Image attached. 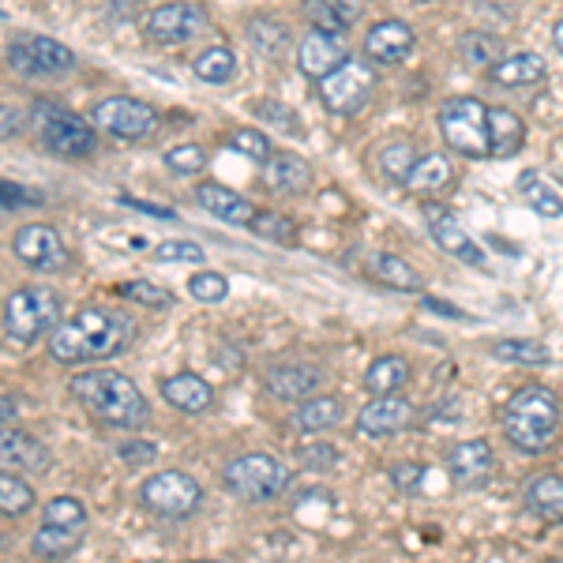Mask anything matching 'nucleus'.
Masks as SVG:
<instances>
[{
  "instance_id": "20",
  "label": "nucleus",
  "mask_w": 563,
  "mask_h": 563,
  "mask_svg": "<svg viewBox=\"0 0 563 563\" xmlns=\"http://www.w3.org/2000/svg\"><path fill=\"white\" fill-rule=\"evenodd\" d=\"M263 185L275 196H301L312 188V169L301 154H271L263 162Z\"/></svg>"
},
{
  "instance_id": "3",
  "label": "nucleus",
  "mask_w": 563,
  "mask_h": 563,
  "mask_svg": "<svg viewBox=\"0 0 563 563\" xmlns=\"http://www.w3.org/2000/svg\"><path fill=\"white\" fill-rule=\"evenodd\" d=\"M68 390L90 417H98L109 429H140L151 417L143 390L124 372H79L71 376Z\"/></svg>"
},
{
  "instance_id": "49",
  "label": "nucleus",
  "mask_w": 563,
  "mask_h": 563,
  "mask_svg": "<svg viewBox=\"0 0 563 563\" xmlns=\"http://www.w3.org/2000/svg\"><path fill=\"white\" fill-rule=\"evenodd\" d=\"M20 207H42V196L15 180H0V211H20Z\"/></svg>"
},
{
  "instance_id": "18",
  "label": "nucleus",
  "mask_w": 563,
  "mask_h": 563,
  "mask_svg": "<svg viewBox=\"0 0 563 563\" xmlns=\"http://www.w3.org/2000/svg\"><path fill=\"white\" fill-rule=\"evenodd\" d=\"M413 45H417L413 26H406L402 20H384L365 34V57L372 65L390 68V65H402L413 53Z\"/></svg>"
},
{
  "instance_id": "40",
  "label": "nucleus",
  "mask_w": 563,
  "mask_h": 563,
  "mask_svg": "<svg viewBox=\"0 0 563 563\" xmlns=\"http://www.w3.org/2000/svg\"><path fill=\"white\" fill-rule=\"evenodd\" d=\"M252 109H256V117H260L263 124H267V129H275V132H282V135H305L301 117H297L289 106L275 102V98H263V102H256Z\"/></svg>"
},
{
  "instance_id": "50",
  "label": "nucleus",
  "mask_w": 563,
  "mask_h": 563,
  "mask_svg": "<svg viewBox=\"0 0 563 563\" xmlns=\"http://www.w3.org/2000/svg\"><path fill=\"white\" fill-rule=\"evenodd\" d=\"M256 233H263V238H271V241H294L297 238V230H294V222L289 218H282V214H256Z\"/></svg>"
},
{
  "instance_id": "52",
  "label": "nucleus",
  "mask_w": 563,
  "mask_h": 563,
  "mask_svg": "<svg viewBox=\"0 0 563 563\" xmlns=\"http://www.w3.org/2000/svg\"><path fill=\"white\" fill-rule=\"evenodd\" d=\"M124 207H135L143 214H154V218H174V207H158V203H147V199H135V196H121Z\"/></svg>"
},
{
  "instance_id": "55",
  "label": "nucleus",
  "mask_w": 563,
  "mask_h": 563,
  "mask_svg": "<svg viewBox=\"0 0 563 563\" xmlns=\"http://www.w3.org/2000/svg\"><path fill=\"white\" fill-rule=\"evenodd\" d=\"M552 42H556V49L563 53V20L556 23V31H552Z\"/></svg>"
},
{
  "instance_id": "48",
  "label": "nucleus",
  "mask_w": 563,
  "mask_h": 563,
  "mask_svg": "<svg viewBox=\"0 0 563 563\" xmlns=\"http://www.w3.org/2000/svg\"><path fill=\"white\" fill-rule=\"evenodd\" d=\"M297 462H301L305 470H331V466H339V448L327 440L305 443V448H297Z\"/></svg>"
},
{
  "instance_id": "34",
  "label": "nucleus",
  "mask_w": 563,
  "mask_h": 563,
  "mask_svg": "<svg viewBox=\"0 0 563 563\" xmlns=\"http://www.w3.org/2000/svg\"><path fill=\"white\" fill-rule=\"evenodd\" d=\"M79 541H84V530H60V526L42 522V530L34 533L31 549H34V556H42V560H65L79 549Z\"/></svg>"
},
{
  "instance_id": "4",
  "label": "nucleus",
  "mask_w": 563,
  "mask_h": 563,
  "mask_svg": "<svg viewBox=\"0 0 563 563\" xmlns=\"http://www.w3.org/2000/svg\"><path fill=\"white\" fill-rule=\"evenodd\" d=\"M57 320H60V297L49 286L15 289L4 305V331L15 346H31L42 334H53Z\"/></svg>"
},
{
  "instance_id": "53",
  "label": "nucleus",
  "mask_w": 563,
  "mask_h": 563,
  "mask_svg": "<svg viewBox=\"0 0 563 563\" xmlns=\"http://www.w3.org/2000/svg\"><path fill=\"white\" fill-rule=\"evenodd\" d=\"M20 113L15 109H8V106H0V140H12L15 132H20Z\"/></svg>"
},
{
  "instance_id": "23",
  "label": "nucleus",
  "mask_w": 563,
  "mask_h": 563,
  "mask_svg": "<svg viewBox=\"0 0 563 563\" xmlns=\"http://www.w3.org/2000/svg\"><path fill=\"white\" fill-rule=\"evenodd\" d=\"M429 233H432V241L440 244L443 252H451L455 260L474 263V267H485V252H481V244L455 222V214L429 211Z\"/></svg>"
},
{
  "instance_id": "35",
  "label": "nucleus",
  "mask_w": 563,
  "mask_h": 563,
  "mask_svg": "<svg viewBox=\"0 0 563 563\" xmlns=\"http://www.w3.org/2000/svg\"><path fill=\"white\" fill-rule=\"evenodd\" d=\"M519 192L541 218H563V196L552 185H544L538 174H522L519 177Z\"/></svg>"
},
{
  "instance_id": "43",
  "label": "nucleus",
  "mask_w": 563,
  "mask_h": 563,
  "mask_svg": "<svg viewBox=\"0 0 563 563\" xmlns=\"http://www.w3.org/2000/svg\"><path fill=\"white\" fill-rule=\"evenodd\" d=\"M117 294L129 297V301L143 305V308H169L174 305V294L162 286H154V282H124V286H117Z\"/></svg>"
},
{
  "instance_id": "25",
  "label": "nucleus",
  "mask_w": 563,
  "mask_h": 563,
  "mask_svg": "<svg viewBox=\"0 0 563 563\" xmlns=\"http://www.w3.org/2000/svg\"><path fill=\"white\" fill-rule=\"evenodd\" d=\"M488 143H493V158H511L526 143V124L511 109H488Z\"/></svg>"
},
{
  "instance_id": "14",
  "label": "nucleus",
  "mask_w": 563,
  "mask_h": 563,
  "mask_svg": "<svg viewBox=\"0 0 563 563\" xmlns=\"http://www.w3.org/2000/svg\"><path fill=\"white\" fill-rule=\"evenodd\" d=\"M327 372L320 365H308V361H286L263 372V390L275 395L278 402H305V398L320 395Z\"/></svg>"
},
{
  "instance_id": "32",
  "label": "nucleus",
  "mask_w": 563,
  "mask_h": 563,
  "mask_svg": "<svg viewBox=\"0 0 563 563\" xmlns=\"http://www.w3.org/2000/svg\"><path fill=\"white\" fill-rule=\"evenodd\" d=\"M249 42L252 49L263 53V57H282V53L289 49V26L271 20V15H256V20H249Z\"/></svg>"
},
{
  "instance_id": "46",
  "label": "nucleus",
  "mask_w": 563,
  "mask_h": 563,
  "mask_svg": "<svg viewBox=\"0 0 563 563\" xmlns=\"http://www.w3.org/2000/svg\"><path fill=\"white\" fill-rule=\"evenodd\" d=\"M424 477H429V466H424V462H395V466H390V485H395L402 496L421 493Z\"/></svg>"
},
{
  "instance_id": "57",
  "label": "nucleus",
  "mask_w": 563,
  "mask_h": 563,
  "mask_svg": "<svg viewBox=\"0 0 563 563\" xmlns=\"http://www.w3.org/2000/svg\"><path fill=\"white\" fill-rule=\"evenodd\" d=\"M544 563H563V556H549V560H544Z\"/></svg>"
},
{
  "instance_id": "6",
  "label": "nucleus",
  "mask_w": 563,
  "mask_h": 563,
  "mask_svg": "<svg viewBox=\"0 0 563 563\" xmlns=\"http://www.w3.org/2000/svg\"><path fill=\"white\" fill-rule=\"evenodd\" d=\"M440 135L451 151L466 158H493L488 143V106L477 98H455L440 109Z\"/></svg>"
},
{
  "instance_id": "15",
  "label": "nucleus",
  "mask_w": 563,
  "mask_h": 563,
  "mask_svg": "<svg viewBox=\"0 0 563 563\" xmlns=\"http://www.w3.org/2000/svg\"><path fill=\"white\" fill-rule=\"evenodd\" d=\"M417 421V410L410 398L402 395H379L376 402H368L365 410L357 413V432L368 435V440H384V435H398L406 432Z\"/></svg>"
},
{
  "instance_id": "28",
  "label": "nucleus",
  "mask_w": 563,
  "mask_h": 563,
  "mask_svg": "<svg viewBox=\"0 0 563 563\" xmlns=\"http://www.w3.org/2000/svg\"><path fill=\"white\" fill-rule=\"evenodd\" d=\"M451 180H455V166H451L448 154H424V158H417L406 188L417 196H435V192H443Z\"/></svg>"
},
{
  "instance_id": "41",
  "label": "nucleus",
  "mask_w": 563,
  "mask_h": 563,
  "mask_svg": "<svg viewBox=\"0 0 563 563\" xmlns=\"http://www.w3.org/2000/svg\"><path fill=\"white\" fill-rule=\"evenodd\" d=\"M188 294L203 305H218L230 297V282H225V275H218V271H199V275L188 278Z\"/></svg>"
},
{
  "instance_id": "33",
  "label": "nucleus",
  "mask_w": 563,
  "mask_h": 563,
  "mask_svg": "<svg viewBox=\"0 0 563 563\" xmlns=\"http://www.w3.org/2000/svg\"><path fill=\"white\" fill-rule=\"evenodd\" d=\"M196 76L203 79V84H233V76H238V53L225 49V45H211V49H203L196 57Z\"/></svg>"
},
{
  "instance_id": "56",
  "label": "nucleus",
  "mask_w": 563,
  "mask_h": 563,
  "mask_svg": "<svg viewBox=\"0 0 563 563\" xmlns=\"http://www.w3.org/2000/svg\"><path fill=\"white\" fill-rule=\"evenodd\" d=\"M188 563H225V560H188Z\"/></svg>"
},
{
  "instance_id": "36",
  "label": "nucleus",
  "mask_w": 563,
  "mask_h": 563,
  "mask_svg": "<svg viewBox=\"0 0 563 563\" xmlns=\"http://www.w3.org/2000/svg\"><path fill=\"white\" fill-rule=\"evenodd\" d=\"M459 60L466 68H488L493 71V65L499 60V42L493 38V34H481V31H474V34H462L459 38Z\"/></svg>"
},
{
  "instance_id": "54",
  "label": "nucleus",
  "mask_w": 563,
  "mask_h": 563,
  "mask_svg": "<svg viewBox=\"0 0 563 563\" xmlns=\"http://www.w3.org/2000/svg\"><path fill=\"white\" fill-rule=\"evenodd\" d=\"M424 305L435 308V312H443V316H451V320H466V312H459L455 305H443V301H432V297H424Z\"/></svg>"
},
{
  "instance_id": "7",
  "label": "nucleus",
  "mask_w": 563,
  "mask_h": 563,
  "mask_svg": "<svg viewBox=\"0 0 563 563\" xmlns=\"http://www.w3.org/2000/svg\"><path fill=\"white\" fill-rule=\"evenodd\" d=\"M8 65L26 79H49V76H68L76 68V53L65 42L45 38V34H20L8 45Z\"/></svg>"
},
{
  "instance_id": "42",
  "label": "nucleus",
  "mask_w": 563,
  "mask_h": 563,
  "mask_svg": "<svg viewBox=\"0 0 563 563\" xmlns=\"http://www.w3.org/2000/svg\"><path fill=\"white\" fill-rule=\"evenodd\" d=\"M493 353L499 361H511V365H544V361H549V350H544L541 342H522V339L496 342Z\"/></svg>"
},
{
  "instance_id": "24",
  "label": "nucleus",
  "mask_w": 563,
  "mask_h": 563,
  "mask_svg": "<svg viewBox=\"0 0 563 563\" xmlns=\"http://www.w3.org/2000/svg\"><path fill=\"white\" fill-rule=\"evenodd\" d=\"M522 504H526V511H530L533 519H541L549 526H563V477L541 474V477L526 481Z\"/></svg>"
},
{
  "instance_id": "5",
  "label": "nucleus",
  "mask_w": 563,
  "mask_h": 563,
  "mask_svg": "<svg viewBox=\"0 0 563 563\" xmlns=\"http://www.w3.org/2000/svg\"><path fill=\"white\" fill-rule=\"evenodd\" d=\"M222 481L233 496L244 499V504H263V499H275L289 488L294 481V470L286 462H278L275 455H263V451H252V455L233 459L230 466L222 470Z\"/></svg>"
},
{
  "instance_id": "13",
  "label": "nucleus",
  "mask_w": 563,
  "mask_h": 563,
  "mask_svg": "<svg viewBox=\"0 0 563 563\" xmlns=\"http://www.w3.org/2000/svg\"><path fill=\"white\" fill-rule=\"evenodd\" d=\"M448 474L462 493H477L496 477V451L485 440H462L448 455Z\"/></svg>"
},
{
  "instance_id": "27",
  "label": "nucleus",
  "mask_w": 563,
  "mask_h": 563,
  "mask_svg": "<svg viewBox=\"0 0 563 563\" xmlns=\"http://www.w3.org/2000/svg\"><path fill=\"white\" fill-rule=\"evenodd\" d=\"M346 417V406H342V398H334V395H312V398H305L301 406H297V413H294V424L301 432H327V429H334V424Z\"/></svg>"
},
{
  "instance_id": "44",
  "label": "nucleus",
  "mask_w": 563,
  "mask_h": 563,
  "mask_svg": "<svg viewBox=\"0 0 563 563\" xmlns=\"http://www.w3.org/2000/svg\"><path fill=\"white\" fill-rule=\"evenodd\" d=\"M166 166L174 169V174H199V169L207 166V151L199 147V143H180V147H169L166 151Z\"/></svg>"
},
{
  "instance_id": "26",
  "label": "nucleus",
  "mask_w": 563,
  "mask_h": 563,
  "mask_svg": "<svg viewBox=\"0 0 563 563\" xmlns=\"http://www.w3.org/2000/svg\"><path fill=\"white\" fill-rule=\"evenodd\" d=\"M544 71H549V65H544L541 53H515V57H504L493 65V84H499V87H533L544 79Z\"/></svg>"
},
{
  "instance_id": "10",
  "label": "nucleus",
  "mask_w": 563,
  "mask_h": 563,
  "mask_svg": "<svg viewBox=\"0 0 563 563\" xmlns=\"http://www.w3.org/2000/svg\"><path fill=\"white\" fill-rule=\"evenodd\" d=\"M98 132L113 135L121 143H135V140H147V135L158 132V113L140 102V98H129V95H113V98H102L90 113Z\"/></svg>"
},
{
  "instance_id": "19",
  "label": "nucleus",
  "mask_w": 563,
  "mask_h": 563,
  "mask_svg": "<svg viewBox=\"0 0 563 563\" xmlns=\"http://www.w3.org/2000/svg\"><path fill=\"white\" fill-rule=\"evenodd\" d=\"M342 60H346L342 34L312 31V34H305L301 45H297V68H301L308 79H316V84H320L323 76H331Z\"/></svg>"
},
{
  "instance_id": "39",
  "label": "nucleus",
  "mask_w": 563,
  "mask_h": 563,
  "mask_svg": "<svg viewBox=\"0 0 563 563\" xmlns=\"http://www.w3.org/2000/svg\"><path fill=\"white\" fill-rule=\"evenodd\" d=\"M45 526H60V530H87V507L71 496H57L45 504L42 511Z\"/></svg>"
},
{
  "instance_id": "22",
  "label": "nucleus",
  "mask_w": 563,
  "mask_h": 563,
  "mask_svg": "<svg viewBox=\"0 0 563 563\" xmlns=\"http://www.w3.org/2000/svg\"><path fill=\"white\" fill-rule=\"evenodd\" d=\"M196 199L207 214L222 218V222H230V225H252L260 214L252 199H244L241 192H233V188H225V185H199Z\"/></svg>"
},
{
  "instance_id": "45",
  "label": "nucleus",
  "mask_w": 563,
  "mask_h": 563,
  "mask_svg": "<svg viewBox=\"0 0 563 563\" xmlns=\"http://www.w3.org/2000/svg\"><path fill=\"white\" fill-rule=\"evenodd\" d=\"M230 147L238 154H244V158H252V162H267L271 154H275L271 151V140L256 129H238L230 135Z\"/></svg>"
},
{
  "instance_id": "17",
  "label": "nucleus",
  "mask_w": 563,
  "mask_h": 563,
  "mask_svg": "<svg viewBox=\"0 0 563 563\" xmlns=\"http://www.w3.org/2000/svg\"><path fill=\"white\" fill-rule=\"evenodd\" d=\"M53 451L23 429H0V474H45Z\"/></svg>"
},
{
  "instance_id": "21",
  "label": "nucleus",
  "mask_w": 563,
  "mask_h": 563,
  "mask_svg": "<svg viewBox=\"0 0 563 563\" xmlns=\"http://www.w3.org/2000/svg\"><path fill=\"white\" fill-rule=\"evenodd\" d=\"M162 398L180 413H207L214 406V387L196 372H177V376L162 379Z\"/></svg>"
},
{
  "instance_id": "47",
  "label": "nucleus",
  "mask_w": 563,
  "mask_h": 563,
  "mask_svg": "<svg viewBox=\"0 0 563 563\" xmlns=\"http://www.w3.org/2000/svg\"><path fill=\"white\" fill-rule=\"evenodd\" d=\"M154 260L158 263H203L207 252H203V244H196V241H162L158 249H154Z\"/></svg>"
},
{
  "instance_id": "38",
  "label": "nucleus",
  "mask_w": 563,
  "mask_h": 563,
  "mask_svg": "<svg viewBox=\"0 0 563 563\" xmlns=\"http://www.w3.org/2000/svg\"><path fill=\"white\" fill-rule=\"evenodd\" d=\"M34 507V488L26 485L23 474H0V515L20 519Z\"/></svg>"
},
{
  "instance_id": "29",
  "label": "nucleus",
  "mask_w": 563,
  "mask_h": 563,
  "mask_svg": "<svg viewBox=\"0 0 563 563\" xmlns=\"http://www.w3.org/2000/svg\"><path fill=\"white\" fill-rule=\"evenodd\" d=\"M406 384H410V361L398 357V353H387V357L372 361L365 372V387L372 395H398Z\"/></svg>"
},
{
  "instance_id": "30",
  "label": "nucleus",
  "mask_w": 563,
  "mask_h": 563,
  "mask_svg": "<svg viewBox=\"0 0 563 563\" xmlns=\"http://www.w3.org/2000/svg\"><path fill=\"white\" fill-rule=\"evenodd\" d=\"M368 275L376 282H384L387 289H398V294H413V289H421V275H417L406 260L390 256V252H376V256L368 260Z\"/></svg>"
},
{
  "instance_id": "37",
  "label": "nucleus",
  "mask_w": 563,
  "mask_h": 563,
  "mask_svg": "<svg viewBox=\"0 0 563 563\" xmlns=\"http://www.w3.org/2000/svg\"><path fill=\"white\" fill-rule=\"evenodd\" d=\"M417 166V147L410 140H398V143H387L384 151H379V174L387 180H398V185H406Z\"/></svg>"
},
{
  "instance_id": "51",
  "label": "nucleus",
  "mask_w": 563,
  "mask_h": 563,
  "mask_svg": "<svg viewBox=\"0 0 563 563\" xmlns=\"http://www.w3.org/2000/svg\"><path fill=\"white\" fill-rule=\"evenodd\" d=\"M117 459H121L124 466H147V462L158 459V448L147 440H132V443H121V448H117Z\"/></svg>"
},
{
  "instance_id": "16",
  "label": "nucleus",
  "mask_w": 563,
  "mask_h": 563,
  "mask_svg": "<svg viewBox=\"0 0 563 563\" xmlns=\"http://www.w3.org/2000/svg\"><path fill=\"white\" fill-rule=\"evenodd\" d=\"M12 249H15V256L34 271H65V263H68V249L53 225H23V230L15 233Z\"/></svg>"
},
{
  "instance_id": "1",
  "label": "nucleus",
  "mask_w": 563,
  "mask_h": 563,
  "mask_svg": "<svg viewBox=\"0 0 563 563\" xmlns=\"http://www.w3.org/2000/svg\"><path fill=\"white\" fill-rule=\"evenodd\" d=\"M135 327L129 316L109 312V308H84L71 320L53 327L49 334V357L60 365H84V361H106L129 350Z\"/></svg>"
},
{
  "instance_id": "31",
  "label": "nucleus",
  "mask_w": 563,
  "mask_h": 563,
  "mask_svg": "<svg viewBox=\"0 0 563 563\" xmlns=\"http://www.w3.org/2000/svg\"><path fill=\"white\" fill-rule=\"evenodd\" d=\"M301 8L308 20H312V31H327V34H342L361 15L350 0H305Z\"/></svg>"
},
{
  "instance_id": "8",
  "label": "nucleus",
  "mask_w": 563,
  "mask_h": 563,
  "mask_svg": "<svg viewBox=\"0 0 563 563\" xmlns=\"http://www.w3.org/2000/svg\"><path fill=\"white\" fill-rule=\"evenodd\" d=\"M372 90H376V71L365 60L346 57L331 76L320 79V102L323 109H331L334 117H353L368 106Z\"/></svg>"
},
{
  "instance_id": "11",
  "label": "nucleus",
  "mask_w": 563,
  "mask_h": 563,
  "mask_svg": "<svg viewBox=\"0 0 563 563\" xmlns=\"http://www.w3.org/2000/svg\"><path fill=\"white\" fill-rule=\"evenodd\" d=\"M34 132L60 158H87L98 147V135L90 132L87 121H79L76 113H65V109H53V106L34 109Z\"/></svg>"
},
{
  "instance_id": "2",
  "label": "nucleus",
  "mask_w": 563,
  "mask_h": 563,
  "mask_svg": "<svg viewBox=\"0 0 563 563\" xmlns=\"http://www.w3.org/2000/svg\"><path fill=\"white\" fill-rule=\"evenodd\" d=\"M563 424L560 395L544 384H526L504 406V435L522 455H541L556 443Z\"/></svg>"
},
{
  "instance_id": "12",
  "label": "nucleus",
  "mask_w": 563,
  "mask_h": 563,
  "mask_svg": "<svg viewBox=\"0 0 563 563\" xmlns=\"http://www.w3.org/2000/svg\"><path fill=\"white\" fill-rule=\"evenodd\" d=\"M207 31V12L192 0H174V4H158L143 20V34L158 45H185Z\"/></svg>"
},
{
  "instance_id": "9",
  "label": "nucleus",
  "mask_w": 563,
  "mask_h": 563,
  "mask_svg": "<svg viewBox=\"0 0 563 563\" xmlns=\"http://www.w3.org/2000/svg\"><path fill=\"white\" fill-rule=\"evenodd\" d=\"M140 504L162 519H188L203 504V488L180 470H162L140 485Z\"/></svg>"
}]
</instances>
